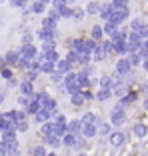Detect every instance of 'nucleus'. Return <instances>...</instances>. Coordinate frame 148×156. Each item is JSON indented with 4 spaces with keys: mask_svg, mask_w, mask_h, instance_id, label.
<instances>
[{
    "mask_svg": "<svg viewBox=\"0 0 148 156\" xmlns=\"http://www.w3.org/2000/svg\"><path fill=\"white\" fill-rule=\"evenodd\" d=\"M128 114H126V106L116 104L114 108H110V124L112 126H122L126 122Z\"/></svg>",
    "mask_w": 148,
    "mask_h": 156,
    "instance_id": "obj_1",
    "label": "nucleus"
},
{
    "mask_svg": "<svg viewBox=\"0 0 148 156\" xmlns=\"http://www.w3.org/2000/svg\"><path fill=\"white\" fill-rule=\"evenodd\" d=\"M62 86H64L66 94H74V92H80V86H78V72H68L64 76V82H62Z\"/></svg>",
    "mask_w": 148,
    "mask_h": 156,
    "instance_id": "obj_2",
    "label": "nucleus"
},
{
    "mask_svg": "<svg viewBox=\"0 0 148 156\" xmlns=\"http://www.w3.org/2000/svg\"><path fill=\"white\" fill-rule=\"evenodd\" d=\"M132 70L134 68H132V64L128 62L126 56H120V58L114 62V72L118 74V76H122V78H128L130 74H132Z\"/></svg>",
    "mask_w": 148,
    "mask_h": 156,
    "instance_id": "obj_3",
    "label": "nucleus"
},
{
    "mask_svg": "<svg viewBox=\"0 0 148 156\" xmlns=\"http://www.w3.org/2000/svg\"><path fill=\"white\" fill-rule=\"evenodd\" d=\"M130 18V8H122V10H112L110 22H114L116 26H122L124 22H128Z\"/></svg>",
    "mask_w": 148,
    "mask_h": 156,
    "instance_id": "obj_4",
    "label": "nucleus"
},
{
    "mask_svg": "<svg viewBox=\"0 0 148 156\" xmlns=\"http://www.w3.org/2000/svg\"><path fill=\"white\" fill-rule=\"evenodd\" d=\"M144 46V40L140 38L138 32H130L128 34V50L130 52H140Z\"/></svg>",
    "mask_w": 148,
    "mask_h": 156,
    "instance_id": "obj_5",
    "label": "nucleus"
},
{
    "mask_svg": "<svg viewBox=\"0 0 148 156\" xmlns=\"http://www.w3.org/2000/svg\"><path fill=\"white\" fill-rule=\"evenodd\" d=\"M108 142H110V146L118 148V146H122V144L126 142V134L120 132V130H112V132L108 134Z\"/></svg>",
    "mask_w": 148,
    "mask_h": 156,
    "instance_id": "obj_6",
    "label": "nucleus"
},
{
    "mask_svg": "<svg viewBox=\"0 0 148 156\" xmlns=\"http://www.w3.org/2000/svg\"><path fill=\"white\" fill-rule=\"evenodd\" d=\"M20 56H24V58L28 60H36L38 58V50L34 44H22V48H20Z\"/></svg>",
    "mask_w": 148,
    "mask_h": 156,
    "instance_id": "obj_7",
    "label": "nucleus"
},
{
    "mask_svg": "<svg viewBox=\"0 0 148 156\" xmlns=\"http://www.w3.org/2000/svg\"><path fill=\"white\" fill-rule=\"evenodd\" d=\"M80 120H82V124H96V126L102 122V118L96 114V112H92V110H86V112H82Z\"/></svg>",
    "mask_w": 148,
    "mask_h": 156,
    "instance_id": "obj_8",
    "label": "nucleus"
},
{
    "mask_svg": "<svg viewBox=\"0 0 148 156\" xmlns=\"http://www.w3.org/2000/svg\"><path fill=\"white\" fill-rule=\"evenodd\" d=\"M100 8H102V2H98V0H90V2L84 6L86 16H98V14H100Z\"/></svg>",
    "mask_w": 148,
    "mask_h": 156,
    "instance_id": "obj_9",
    "label": "nucleus"
},
{
    "mask_svg": "<svg viewBox=\"0 0 148 156\" xmlns=\"http://www.w3.org/2000/svg\"><path fill=\"white\" fill-rule=\"evenodd\" d=\"M106 58H108V52L104 50L102 44H98V48L92 52V64H100V62H104Z\"/></svg>",
    "mask_w": 148,
    "mask_h": 156,
    "instance_id": "obj_10",
    "label": "nucleus"
},
{
    "mask_svg": "<svg viewBox=\"0 0 148 156\" xmlns=\"http://www.w3.org/2000/svg\"><path fill=\"white\" fill-rule=\"evenodd\" d=\"M56 70H58V72H62L66 76L68 72H74V64H72V62H68L66 58H60L58 62H56Z\"/></svg>",
    "mask_w": 148,
    "mask_h": 156,
    "instance_id": "obj_11",
    "label": "nucleus"
},
{
    "mask_svg": "<svg viewBox=\"0 0 148 156\" xmlns=\"http://www.w3.org/2000/svg\"><path fill=\"white\" fill-rule=\"evenodd\" d=\"M136 100H138V94H136L134 90H128L122 98H118V104H122V106H130V104H134Z\"/></svg>",
    "mask_w": 148,
    "mask_h": 156,
    "instance_id": "obj_12",
    "label": "nucleus"
},
{
    "mask_svg": "<svg viewBox=\"0 0 148 156\" xmlns=\"http://www.w3.org/2000/svg\"><path fill=\"white\" fill-rule=\"evenodd\" d=\"M104 36H106V34H104V26H102V24H94V26L90 28V38H94L96 42H102Z\"/></svg>",
    "mask_w": 148,
    "mask_h": 156,
    "instance_id": "obj_13",
    "label": "nucleus"
},
{
    "mask_svg": "<svg viewBox=\"0 0 148 156\" xmlns=\"http://www.w3.org/2000/svg\"><path fill=\"white\" fill-rule=\"evenodd\" d=\"M80 134L90 140V138L98 136V126H96V124H82V132H80Z\"/></svg>",
    "mask_w": 148,
    "mask_h": 156,
    "instance_id": "obj_14",
    "label": "nucleus"
},
{
    "mask_svg": "<svg viewBox=\"0 0 148 156\" xmlns=\"http://www.w3.org/2000/svg\"><path fill=\"white\" fill-rule=\"evenodd\" d=\"M70 104H72L74 108H82V106L86 104V98H84L82 90H80V92H74V94H70Z\"/></svg>",
    "mask_w": 148,
    "mask_h": 156,
    "instance_id": "obj_15",
    "label": "nucleus"
},
{
    "mask_svg": "<svg viewBox=\"0 0 148 156\" xmlns=\"http://www.w3.org/2000/svg\"><path fill=\"white\" fill-rule=\"evenodd\" d=\"M78 86H80V90L92 88V86H94V80H90V76H86V74L80 70V72H78Z\"/></svg>",
    "mask_w": 148,
    "mask_h": 156,
    "instance_id": "obj_16",
    "label": "nucleus"
},
{
    "mask_svg": "<svg viewBox=\"0 0 148 156\" xmlns=\"http://www.w3.org/2000/svg\"><path fill=\"white\" fill-rule=\"evenodd\" d=\"M112 86H114V76L102 74V76L98 78V88H108V90H112Z\"/></svg>",
    "mask_w": 148,
    "mask_h": 156,
    "instance_id": "obj_17",
    "label": "nucleus"
},
{
    "mask_svg": "<svg viewBox=\"0 0 148 156\" xmlns=\"http://www.w3.org/2000/svg\"><path fill=\"white\" fill-rule=\"evenodd\" d=\"M128 62L132 64V68H136V66H142V62H144V56L140 54V52H128Z\"/></svg>",
    "mask_w": 148,
    "mask_h": 156,
    "instance_id": "obj_18",
    "label": "nucleus"
},
{
    "mask_svg": "<svg viewBox=\"0 0 148 156\" xmlns=\"http://www.w3.org/2000/svg\"><path fill=\"white\" fill-rule=\"evenodd\" d=\"M76 140H78V134L66 132L64 136H62V146H66V148H74V146H76Z\"/></svg>",
    "mask_w": 148,
    "mask_h": 156,
    "instance_id": "obj_19",
    "label": "nucleus"
},
{
    "mask_svg": "<svg viewBox=\"0 0 148 156\" xmlns=\"http://www.w3.org/2000/svg\"><path fill=\"white\" fill-rule=\"evenodd\" d=\"M110 16H112V4H110V2H106V4H102L98 18H100L102 22H108V20H110Z\"/></svg>",
    "mask_w": 148,
    "mask_h": 156,
    "instance_id": "obj_20",
    "label": "nucleus"
},
{
    "mask_svg": "<svg viewBox=\"0 0 148 156\" xmlns=\"http://www.w3.org/2000/svg\"><path fill=\"white\" fill-rule=\"evenodd\" d=\"M114 96V92L108 90V88H98L96 90V102H106Z\"/></svg>",
    "mask_w": 148,
    "mask_h": 156,
    "instance_id": "obj_21",
    "label": "nucleus"
},
{
    "mask_svg": "<svg viewBox=\"0 0 148 156\" xmlns=\"http://www.w3.org/2000/svg\"><path fill=\"white\" fill-rule=\"evenodd\" d=\"M54 36H56V30H46V28L38 30V38L42 42H54Z\"/></svg>",
    "mask_w": 148,
    "mask_h": 156,
    "instance_id": "obj_22",
    "label": "nucleus"
},
{
    "mask_svg": "<svg viewBox=\"0 0 148 156\" xmlns=\"http://www.w3.org/2000/svg\"><path fill=\"white\" fill-rule=\"evenodd\" d=\"M20 92H22L24 96H34V82H30V80H22L20 82Z\"/></svg>",
    "mask_w": 148,
    "mask_h": 156,
    "instance_id": "obj_23",
    "label": "nucleus"
},
{
    "mask_svg": "<svg viewBox=\"0 0 148 156\" xmlns=\"http://www.w3.org/2000/svg\"><path fill=\"white\" fill-rule=\"evenodd\" d=\"M132 132H134V136L144 138L148 134V126L144 122H136V124H132Z\"/></svg>",
    "mask_w": 148,
    "mask_h": 156,
    "instance_id": "obj_24",
    "label": "nucleus"
},
{
    "mask_svg": "<svg viewBox=\"0 0 148 156\" xmlns=\"http://www.w3.org/2000/svg\"><path fill=\"white\" fill-rule=\"evenodd\" d=\"M68 132H72V134H80L82 132V120L80 118L68 120Z\"/></svg>",
    "mask_w": 148,
    "mask_h": 156,
    "instance_id": "obj_25",
    "label": "nucleus"
},
{
    "mask_svg": "<svg viewBox=\"0 0 148 156\" xmlns=\"http://www.w3.org/2000/svg\"><path fill=\"white\" fill-rule=\"evenodd\" d=\"M144 26H146V22H144L142 18H132V20H130V28H128V30H130V32H140Z\"/></svg>",
    "mask_w": 148,
    "mask_h": 156,
    "instance_id": "obj_26",
    "label": "nucleus"
},
{
    "mask_svg": "<svg viewBox=\"0 0 148 156\" xmlns=\"http://www.w3.org/2000/svg\"><path fill=\"white\" fill-rule=\"evenodd\" d=\"M128 42H118V44H114V54H118V58L120 56H128Z\"/></svg>",
    "mask_w": 148,
    "mask_h": 156,
    "instance_id": "obj_27",
    "label": "nucleus"
},
{
    "mask_svg": "<svg viewBox=\"0 0 148 156\" xmlns=\"http://www.w3.org/2000/svg\"><path fill=\"white\" fill-rule=\"evenodd\" d=\"M110 132H112V124L102 120V122L98 124V136H106L108 138V134H110Z\"/></svg>",
    "mask_w": 148,
    "mask_h": 156,
    "instance_id": "obj_28",
    "label": "nucleus"
},
{
    "mask_svg": "<svg viewBox=\"0 0 148 156\" xmlns=\"http://www.w3.org/2000/svg\"><path fill=\"white\" fill-rule=\"evenodd\" d=\"M102 26H104V34H106L108 38H110V36H114V34L118 32V28H120V26H116L114 22H110V20H108V22H104Z\"/></svg>",
    "mask_w": 148,
    "mask_h": 156,
    "instance_id": "obj_29",
    "label": "nucleus"
},
{
    "mask_svg": "<svg viewBox=\"0 0 148 156\" xmlns=\"http://www.w3.org/2000/svg\"><path fill=\"white\" fill-rule=\"evenodd\" d=\"M42 134L48 136V134H56V122L54 120H48V122L42 124Z\"/></svg>",
    "mask_w": 148,
    "mask_h": 156,
    "instance_id": "obj_30",
    "label": "nucleus"
},
{
    "mask_svg": "<svg viewBox=\"0 0 148 156\" xmlns=\"http://www.w3.org/2000/svg\"><path fill=\"white\" fill-rule=\"evenodd\" d=\"M44 142L50 144V146H62V138L56 136V134H48V136H44Z\"/></svg>",
    "mask_w": 148,
    "mask_h": 156,
    "instance_id": "obj_31",
    "label": "nucleus"
},
{
    "mask_svg": "<svg viewBox=\"0 0 148 156\" xmlns=\"http://www.w3.org/2000/svg\"><path fill=\"white\" fill-rule=\"evenodd\" d=\"M30 12H34V14H44V12H46V4H42L40 0H34L32 6H30Z\"/></svg>",
    "mask_w": 148,
    "mask_h": 156,
    "instance_id": "obj_32",
    "label": "nucleus"
},
{
    "mask_svg": "<svg viewBox=\"0 0 148 156\" xmlns=\"http://www.w3.org/2000/svg\"><path fill=\"white\" fill-rule=\"evenodd\" d=\"M58 12H60V16H62L64 20L74 18V6H68V4H66V6H62V8L58 10Z\"/></svg>",
    "mask_w": 148,
    "mask_h": 156,
    "instance_id": "obj_33",
    "label": "nucleus"
},
{
    "mask_svg": "<svg viewBox=\"0 0 148 156\" xmlns=\"http://www.w3.org/2000/svg\"><path fill=\"white\" fill-rule=\"evenodd\" d=\"M112 10H122V8H130V0H110Z\"/></svg>",
    "mask_w": 148,
    "mask_h": 156,
    "instance_id": "obj_34",
    "label": "nucleus"
},
{
    "mask_svg": "<svg viewBox=\"0 0 148 156\" xmlns=\"http://www.w3.org/2000/svg\"><path fill=\"white\" fill-rule=\"evenodd\" d=\"M64 58L68 60V62H72L74 66L80 64V56H78V52H76V50H66V56H64Z\"/></svg>",
    "mask_w": 148,
    "mask_h": 156,
    "instance_id": "obj_35",
    "label": "nucleus"
},
{
    "mask_svg": "<svg viewBox=\"0 0 148 156\" xmlns=\"http://www.w3.org/2000/svg\"><path fill=\"white\" fill-rule=\"evenodd\" d=\"M98 44H100V42H96L94 38H90V36H88V38H84V46H86V50L90 52V54H92V52L98 48Z\"/></svg>",
    "mask_w": 148,
    "mask_h": 156,
    "instance_id": "obj_36",
    "label": "nucleus"
},
{
    "mask_svg": "<svg viewBox=\"0 0 148 156\" xmlns=\"http://www.w3.org/2000/svg\"><path fill=\"white\" fill-rule=\"evenodd\" d=\"M56 20H52L50 16H44L42 18V28H46V30H56Z\"/></svg>",
    "mask_w": 148,
    "mask_h": 156,
    "instance_id": "obj_37",
    "label": "nucleus"
},
{
    "mask_svg": "<svg viewBox=\"0 0 148 156\" xmlns=\"http://www.w3.org/2000/svg\"><path fill=\"white\" fill-rule=\"evenodd\" d=\"M6 60H8V64H16V62H18L20 60V52H8V54H6Z\"/></svg>",
    "mask_w": 148,
    "mask_h": 156,
    "instance_id": "obj_38",
    "label": "nucleus"
},
{
    "mask_svg": "<svg viewBox=\"0 0 148 156\" xmlns=\"http://www.w3.org/2000/svg\"><path fill=\"white\" fill-rule=\"evenodd\" d=\"M84 98H86V102H96V92H92V88H86V90H82Z\"/></svg>",
    "mask_w": 148,
    "mask_h": 156,
    "instance_id": "obj_39",
    "label": "nucleus"
},
{
    "mask_svg": "<svg viewBox=\"0 0 148 156\" xmlns=\"http://www.w3.org/2000/svg\"><path fill=\"white\" fill-rule=\"evenodd\" d=\"M50 80H52V82L62 84V82H64V74H62V72H58V70H54V72L50 74Z\"/></svg>",
    "mask_w": 148,
    "mask_h": 156,
    "instance_id": "obj_40",
    "label": "nucleus"
},
{
    "mask_svg": "<svg viewBox=\"0 0 148 156\" xmlns=\"http://www.w3.org/2000/svg\"><path fill=\"white\" fill-rule=\"evenodd\" d=\"M100 44L104 46V50H106L108 54H114V44H112V40H110V38H106V40H102Z\"/></svg>",
    "mask_w": 148,
    "mask_h": 156,
    "instance_id": "obj_41",
    "label": "nucleus"
},
{
    "mask_svg": "<svg viewBox=\"0 0 148 156\" xmlns=\"http://www.w3.org/2000/svg\"><path fill=\"white\" fill-rule=\"evenodd\" d=\"M84 16H86V10L80 6H74V20H82Z\"/></svg>",
    "mask_w": 148,
    "mask_h": 156,
    "instance_id": "obj_42",
    "label": "nucleus"
},
{
    "mask_svg": "<svg viewBox=\"0 0 148 156\" xmlns=\"http://www.w3.org/2000/svg\"><path fill=\"white\" fill-rule=\"evenodd\" d=\"M86 140H88V138H84L82 134H78V140H76V146H74V148H78V150H82V148L86 146Z\"/></svg>",
    "mask_w": 148,
    "mask_h": 156,
    "instance_id": "obj_43",
    "label": "nucleus"
},
{
    "mask_svg": "<svg viewBox=\"0 0 148 156\" xmlns=\"http://www.w3.org/2000/svg\"><path fill=\"white\" fill-rule=\"evenodd\" d=\"M62 6H66V0H52L50 8H54V10H60Z\"/></svg>",
    "mask_w": 148,
    "mask_h": 156,
    "instance_id": "obj_44",
    "label": "nucleus"
},
{
    "mask_svg": "<svg viewBox=\"0 0 148 156\" xmlns=\"http://www.w3.org/2000/svg\"><path fill=\"white\" fill-rule=\"evenodd\" d=\"M32 156H46V150H44V146L32 148Z\"/></svg>",
    "mask_w": 148,
    "mask_h": 156,
    "instance_id": "obj_45",
    "label": "nucleus"
},
{
    "mask_svg": "<svg viewBox=\"0 0 148 156\" xmlns=\"http://www.w3.org/2000/svg\"><path fill=\"white\" fill-rule=\"evenodd\" d=\"M48 16H50L52 20H56V22H58V20L62 18V16H60V12H58V10H54V8H50V12H48Z\"/></svg>",
    "mask_w": 148,
    "mask_h": 156,
    "instance_id": "obj_46",
    "label": "nucleus"
},
{
    "mask_svg": "<svg viewBox=\"0 0 148 156\" xmlns=\"http://www.w3.org/2000/svg\"><path fill=\"white\" fill-rule=\"evenodd\" d=\"M54 120H56L58 124H68V120H66V116L62 114V112H58V114L54 116Z\"/></svg>",
    "mask_w": 148,
    "mask_h": 156,
    "instance_id": "obj_47",
    "label": "nucleus"
},
{
    "mask_svg": "<svg viewBox=\"0 0 148 156\" xmlns=\"http://www.w3.org/2000/svg\"><path fill=\"white\" fill-rule=\"evenodd\" d=\"M38 74H40V72H36V70H30V72L26 74V80H30V82H34V80L38 78Z\"/></svg>",
    "mask_w": 148,
    "mask_h": 156,
    "instance_id": "obj_48",
    "label": "nucleus"
},
{
    "mask_svg": "<svg viewBox=\"0 0 148 156\" xmlns=\"http://www.w3.org/2000/svg\"><path fill=\"white\" fill-rule=\"evenodd\" d=\"M138 34H140V38H142V40H144V42H146V40H148V24H146V26H144V28H142V30H140V32H138Z\"/></svg>",
    "mask_w": 148,
    "mask_h": 156,
    "instance_id": "obj_49",
    "label": "nucleus"
},
{
    "mask_svg": "<svg viewBox=\"0 0 148 156\" xmlns=\"http://www.w3.org/2000/svg\"><path fill=\"white\" fill-rule=\"evenodd\" d=\"M28 126H30V124H28L26 120H22V122H18V126H16V128H18V130H22V132H24V130H28Z\"/></svg>",
    "mask_w": 148,
    "mask_h": 156,
    "instance_id": "obj_50",
    "label": "nucleus"
},
{
    "mask_svg": "<svg viewBox=\"0 0 148 156\" xmlns=\"http://www.w3.org/2000/svg\"><path fill=\"white\" fill-rule=\"evenodd\" d=\"M10 2H12V6H16V8H22L26 0H10Z\"/></svg>",
    "mask_w": 148,
    "mask_h": 156,
    "instance_id": "obj_51",
    "label": "nucleus"
},
{
    "mask_svg": "<svg viewBox=\"0 0 148 156\" xmlns=\"http://www.w3.org/2000/svg\"><path fill=\"white\" fill-rule=\"evenodd\" d=\"M2 76L4 78H12V72H10L8 68H2Z\"/></svg>",
    "mask_w": 148,
    "mask_h": 156,
    "instance_id": "obj_52",
    "label": "nucleus"
},
{
    "mask_svg": "<svg viewBox=\"0 0 148 156\" xmlns=\"http://www.w3.org/2000/svg\"><path fill=\"white\" fill-rule=\"evenodd\" d=\"M142 70L148 74V58H144V62H142Z\"/></svg>",
    "mask_w": 148,
    "mask_h": 156,
    "instance_id": "obj_53",
    "label": "nucleus"
},
{
    "mask_svg": "<svg viewBox=\"0 0 148 156\" xmlns=\"http://www.w3.org/2000/svg\"><path fill=\"white\" fill-rule=\"evenodd\" d=\"M142 104H144V110L148 112V96H144V102H142Z\"/></svg>",
    "mask_w": 148,
    "mask_h": 156,
    "instance_id": "obj_54",
    "label": "nucleus"
},
{
    "mask_svg": "<svg viewBox=\"0 0 148 156\" xmlns=\"http://www.w3.org/2000/svg\"><path fill=\"white\" fill-rule=\"evenodd\" d=\"M76 2H78V0H66V4H68V6H74Z\"/></svg>",
    "mask_w": 148,
    "mask_h": 156,
    "instance_id": "obj_55",
    "label": "nucleus"
},
{
    "mask_svg": "<svg viewBox=\"0 0 148 156\" xmlns=\"http://www.w3.org/2000/svg\"><path fill=\"white\" fill-rule=\"evenodd\" d=\"M40 2H42V4H46V6H48V4H52V0H40Z\"/></svg>",
    "mask_w": 148,
    "mask_h": 156,
    "instance_id": "obj_56",
    "label": "nucleus"
},
{
    "mask_svg": "<svg viewBox=\"0 0 148 156\" xmlns=\"http://www.w3.org/2000/svg\"><path fill=\"white\" fill-rule=\"evenodd\" d=\"M46 156H56V154H46Z\"/></svg>",
    "mask_w": 148,
    "mask_h": 156,
    "instance_id": "obj_57",
    "label": "nucleus"
},
{
    "mask_svg": "<svg viewBox=\"0 0 148 156\" xmlns=\"http://www.w3.org/2000/svg\"><path fill=\"white\" fill-rule=\"evenodd\" d=\"M82 156H84V154H82Z\"/></svg>",
    "mask_w": 148,
    "mask_h": 156,
    "instance_id": "obj_58",
    "label": "nucleus"
}]
</instances>
